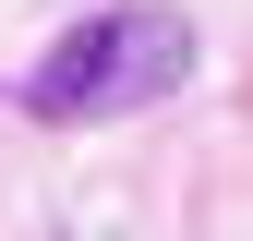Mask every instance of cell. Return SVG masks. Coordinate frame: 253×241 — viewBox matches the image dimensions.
<instances>
[{"mask_svg":"<svg viewBox=\"0 0 253 241\" xmlns=\"http://www.w3.org/2000/svg\"><path fill=\"white\" fill-rule=\"evenodd\" d=\"M193 84V24L169 12V0H133V12H84L60 24V48L24 73V120H133L157 97H181Z\"/></svg>","mask_w":253,"mask_h":241,"instance_id":"obj_1","label":"cell"}]
</instances>
